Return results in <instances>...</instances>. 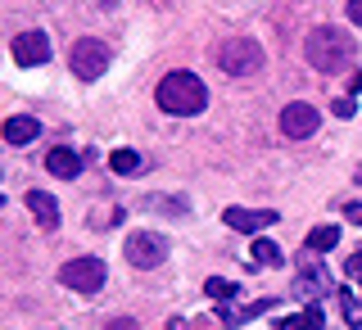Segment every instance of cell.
I'll list each match as a JSON object with an SVG mask.
<instances>
[{
  "label": "cell",
  "instance_id": "obj_1",
  "mask_svg": "<svg viewBox=\"0 0 362 330\" xmlns=\"http://www.w3.org/2000/svg\"><path fill=\"white\" fill-rule=\"evenodd\" d=\"M308 64L317 68V73H344L349 64H354V41H349V32H339V28H313L308 32Z\"/></svg>",
  "mask_w": 362,
  "mask_h": 330
},
{
  "label": "cell",
  "instance_id": "obj_2",
  "mask_svg": "<svg viewBox=\"0 0 362 330\" xmlns=\"http://www.w3.org/2000/svg\"><path fill=\"white\" fill-rule=\"evenodd\" d=\"M209 105V90L195 73H168L163 82H158V109L163 113H181V118H190V113H199Z\"/></svg>",
  "mask_w": 362,
  "mask_h": 330
},
{
  "label": "cell",
  "instance_id": "obj_3",
  "mask_svg": "<svg viewBox=\"0 0 362 330\" xmlns=\"http://www.w3.org/2000/svg\"><path fill=\"white\" fill-rule=\"evenodd\" d=\"M213 64H218L222 73H231V77H254L258 68H263V45L249 41V37H231V41H222L218 50H213Z\"/></svg>",
  "mask_w": 362,
  "mask_h": 330
},
{
  "label": "cell",
  "instance_id": "obj_4",
  "mask_svg": "<svg viewBox=\"0 0 362 330\" xmlns=\"http://www.w3.org/2000/svg\"><path fill=\"white\" fill-rule=\"evenodd\" d=\"M109 59H113V50L100 37H82V41H73V50H68V68H73L77 82H95V77H105Z\"/></svg>",
  "mask_w": 362,
  "mask_h": 330
},
{
  "label": "cell",
  "instance_id": "obj_5",
  "mask_svg": "<svg viewBox=\"0 0 362 330\" xmlns=\"http://www.w3.org/2000/svg\"><path fill=\"white\" fill-rule=\"evenodd\" d=\"M59 281L68 290H77V294H95L100 285H105V263L100 258H73V263H64L59 267Z\"/></svg>",
  "mask_w": 362,
  "mask_h": 330
},
{
  "label": "cell",
  "instance_id": "obj_6",
  "mask_svg": "<svg viewBox=\"0 0 362 330\" xmlns=\"http://www.w3.org/2000/svg\"><path fill=\"white\" fill-rule=\"evenodd\" d=\"M168 258V240L163 235H154V231H136L132 240H127V263L132 267H141V271H154L158 263Z\"/></svg>",
  "mask_w": 362,
  "mask_h": 330
},
{
  "label": "cell",
  "instance_id": "obj_7",
  "mask_svg": "<svg viewBox=\"0 0 362 330\" xmlns=\"http://www.w3.org/2000/svg\"><path fill=\"white\" fill-rule=\"evenodd\" d=\"M317 127H322V113L313 105H303V100H294V105L281 109V131H286L290 141H308V136H317Z\"/></svg>",
  "mask_w": 362,
  "mask_h": 330
},
{
  "label": "cell",
  "instance_id": "obj_8",
  "mask_svg": "<svg viewBox=\"0 0 362 330\" xmlns=\"http://www.w3.org/2000/svg\"><path fill=\"white\" fill-rule=\"evenodd\" d=\"M50 59V41H45V32H18L14 37V64L18 68H37Z\"/></svg>",
  "mask_w": 362,
  "mask_h": 330
},
{
  "label": "cell",
  "instance_id": "obj_9",
  "mask_svg": "<svg viewBox=\"0 0 362 330\" xmlns=\"http://www.w3.org/2000/svg\"><path fill=\"white\" fill-rule=\"evenodd\" d=\"M222 222L231 226V231L254 235V240H258V231H263V226H276V213H272V208H258V213H249V208H226Z\"/></svg>",
  "mask_w": 362,
  "mask_h": 330
},
{
  "label": "cell",
  "instance_id": "obj_10",
  "mask_svg": "<svg viewBox=\"0 0 362 330\" xmlns=\"http://www.w3.org/2000/svg\"><path fill=\"white\" fill-rule=\"evenodd\" d=\"M28 208H32V218H37V226H45V231L59 226V204L50 199V190H28Z\"/></svg>",
  "mask_w": 362,
  "mask_h": 330
},
{
  "label": "cell",
  "instance_id": "obj_11",
  "mask_svg": "<svg viewBox=\"0 0 362 330\" xmlns=\"http://www.w3.org/2000/svg\"><path fill=\"white\" fill-rule=\"evenodd\" d=\"M45 167H50L54 177L73 181L77 172H82V154H77V150H68V145H54V150L45 154Z\"/></svg>",
  "mask_w": 362,
  "mask_h": 330
},
{
  "label": "cell",
  "instance_id": "obj_12",
  "mask_svg": "<svg viewBox=\"0 0 362 330\" xmlns=\"http://www.w3.org/2000/svg\"><path fill=\"white\" fill-rule=\"evenodd\" d=\"M37 131H41V122H37V118H28V113H14V118L5 122V141H9V145H28V141H37Z\"/></svg>",
  "mask_w": 362,
  "mask_h": 330
},
{
  "label": "cell",
  "instance_id": "obj_13",
  "mask_svg": "<svg viewBox=\"0 0 362 330\" xmlns=\"http://www.w3.org/2000/svg\"><path fill=\"white\" fill-rule=\"evenodd\" d=\"M276 330H326V312H322V303H308L303 312H294V317H286Z\"/></svg>",
  "mask_w": 362,
  "mask_h": 330
},
{
  "label": "cell",
  "instance_id": "obj_14",
  "mask_svg": "<svg viewBox=\"0 0 362 330\" xmlns=\"http://www.w3.org/2000/svg\"><path fill=\"white\" fill-rule=\"evenodd\" d=\"M272 308H276V299H254V303H245V308H231V303H222V326H240V322H249V317L272 312Z\"/></svg>",
  "mask_w": 362,
  "mask_h": 330
},
{
  "label": "cell",
  "instance_id": "obj_15",
  "mask_svg": "<svg viewBox=\"0 0 362 330\" xmlns=\"http://www.w3.org/2000/svg\"><path fill=\"white\" fill-rule=\"evenodd\" d=\"M335 244H339V226L326 222V226H313V231H308V249H313V254H331Z\"/></svg>",
  "mask_w": 362,
  "mask_h": 330
},
{
  "label": "cell",
  "instance_id": "obj_16",
  "mask_svg": "<svg viewBox=\"0 0 362 330\" xmlns=\"http://www.w3.org/2000/svg\"><path fill=\"white\" fill-rule=\"evenodd\" d=\"M109 167H113L118 177H136V172L145 167V158L136 154V150H113V154H109Z\"/></svg>",
  "mask_w": 362,
  "mask_h": 330
},
{
  "label": "cell",
  "instance_id": "obj_17",
  "mask_svg": "<svg viewBox=\"0 0 362 330\" xmlns=\"http://www.w3.org/2000/svg\"><path fill=\"white\" fill-rule=\"evenodd\" d=\"M254 263L258 267H281V244L267 240V235H258L254 240Z\"/></svg>",
  "mask_w": 362,
  "mask_h": 330
},
{
  "label": "cell",
  "instance_id": "obj_18",
  "mask_svg": "<svg viewBox=\"0 0 362 330\" xmlns=\"http://www.w3.org/2000/svg\"><path fill=\"white\" fill-rule=\"evenodd\" d=\"M204 294L218 299V303H231L235 299V285H231V281H222V276H209V281H204Z\"/></svg>",
  "mask_w": 362,
  "mask_h": 330
},
{
  "label": "cell",
  "instance_id": "obj_19",
  "mask_svg": "<svg viewBox=\"0 0 362 330\" xmlns=\"http://www.w3.org/2000/svg\"><path fill=\"white\" fill-rule=\"evenodd\" d=\"M339 308H344V322L349 326H362V299L354 290H339Z\"/></svg>",
  "mask_w": 362,
  "mask_h": 330
},
{
  "label": "cell",
  "instance_id": "obj_20",
  "mask_svg": "<svg viewBox=\"0 0 362 330\" xmlns=\"http://www.w3.org/2000/svg\"><path fill=\"white\" fill-rule=\"evenodd\" d=\"M299 294H326L331 290V281L322 276V271H308V276H299V285H294Z\"/></svg>",
  "mask_w": 362,
  "mask_h": 330
},
{
  "label": "cell",
  "instance_id": "obj_21",
  "mask_svg": "<svg viewBox=\"0 0 362 330\" xmlns=\"http://www.w3.org/2000/svg\"><path fill=\"white\" fill-rule=\"evenodd\" d=\"M344 271H349V276H354L358 285H362V244L354 249V254H349V263H344Z\"/></svg>",
  "mask_w": 362,
  "mask_h": 330
},
{
  "label": "cell",
  "instance_id": "obj_22",
  "mask_svg": "<svg viewBox=\"0 0 362 330\" xmlns=\"http://www.w3.org/2000/svg\"><path fill=\"white\" fill-rule=\"evenodd\" d=\"M331 109H335V118H354V100H349V95H344V100H335Z\"/></svg>",
  "mask_w": 362,
  "mask_h": 330
},
{
  "label": "cell",
  "instance_id": "obj_23",
  "mask_svg": "<svg viewBox=\"0 0 362 330\" xmlns=\"http://www.w3.org/2000/svg\"><path fill=\"white\" fill-rule=\"evenodd\" d=\"M105 330H141V326H136V322H132V317H113V322H109Z\"/></svg>",
  "mask_w": 362,
  "mask_h": 330
},
{
  "label": "cell",
  "instance_id": "obj_24",
  "mask_svg": "<svg viewBox=\"0 0 362 330\" xmlns=\"http://www.w3.org/2000/svg\"><path fill=\"white\" fill-rule=\"evenodd\" d=\"M344 218H349V222H358V226H362V204H344Z\"/></svg>",
  "mask_w": 362,
  "mask_h": 330
},
{
  "label": "cell",
  "instance_id": "obj_25",
  "mask_svg": "<svg viewBox=\"0 0 362 330\" xmlns=\"http://www.w3.org/2000/svg\"><path fill=\"white\" fill-rule=\"evenodd\" d=\"M344 9H349V18H354V23H358V28H362V0H349V5H344Z\"/></svg>",
  "mask_w": 362,
  "mask_h": 330
},
{
  "label": "cell",
  "instance_id": "obj_26",
  "mask_svg": "<svg viewBox=\"0 0 362 330\" xmlns=\"http://www.w3.org/2000/svg\"><path fill=\"white\" fill-rule=\"evenodd\" d=\"M349 90H354V95H362V73H354V77H349Z\"/></svg>",
  "mask_w": 362,
  "mask_h": 330
},
{
  "label": "cell",
  "instance_id": "obj_27",
  "mask_svg": "<svg viewBox=\"0 0 362 330\" xmlns=\"http://www.w3.org/2000/svg\"><path fill=\"white\" fill-rule=\"evenodd\" d=\"M0 208H5V195H0Z\"/></svg>",
  "mask_w": 362,
  "mask_h": 330
}]
</instances>
